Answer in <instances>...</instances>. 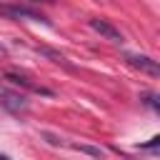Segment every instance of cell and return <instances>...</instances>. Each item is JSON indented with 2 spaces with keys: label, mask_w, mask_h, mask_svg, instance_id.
<instances>
[{
  "label": "cell",
  "mask_w": 160,
  "mask_h": 160,
  "mask_svg": "<svg viewBox=\"0 0 160 160\" xmlns=\"http://www.w3.org/2000/svg\"><path fill=\"white\" fill-rule=\"evenodd\" d=\"M42 52H45V55H48V58H52V62H60V65H68V62H65V58H62V55H58V52H52V50H42Z\"/></svg>",
  "instance_id": "obj_7"
},
{
  "label": "cell",
  "mask_w": 160,
  "mask_h": 160,
  "mask_svg": "<svg viewBox=\"0 0 160 160\" xmlns=\"http://www.w3.org/2000/svg\"><path fill=\"white\" fill-rule=\"evenodd\" d=\"M25 2H50V0H25Z\"/></svg>",
  "instance_id": "obj_9"
},
{
  "label": "cell",
  "mask_w": 160,
  "mask_h": 160,
  "mask_svg": "<svg viewBox=\"0 0 160 160\" xmlns=\"http://www.w3.org/2000/svg\"><path fill=\"white\" fill-rule=\"evenodd\" d=\"M5 80L8 82H12V85H18V88H25V90H32V92H40V95H52V90H48V88H40V85H35L32 80H28L25 75H20V72H5Z\"/></svg>",
  "instance_id": "obj_5"
},
{
  "label": "cell",
  "mask_w": 160,
  "mask_h": 160,
  "mask_svg": "<svg viewBox=\"0 0 160 160\" xmlns=\"http://www.w3.org/2000/svg\"><path fill=\"white\" fill-rule=\"evenodd\" d=\"M0 18H10V20H42L45 15L28 8V5H15V2H0Z\"/></svg>",
  "instance_id": "obj_1"
},
{
  "label": "cell",
  "mask_w": 160,
  "mask_h": 160,
  "mask_svg": "<svg viewBox=\"0 0 160 160\" xmlns=\"http://www.w3.org/2000/svg\"><path fill=\"white\" fill-rule=\"evenodd\" d=\"M90 28H92L98 35H102L105 40H110V42H122V32H120L110 20H105V18H92V20H90Z\"/></svg>",
  "instance_id": "obj_4"
},
{
  "label": "cell",
  "mask_w": 160,
  "mask_h": 160,
  "mask_svg": "<svg viewBox=\"0 0 160 160\" xmlns=\"http://www.w3.org/2000/svg\"><path fill=\"white\" fill-rule=\"evenodd\" d=\"M125 60L132 65V68H138L140 72H145V75H150V78H158L160 75V65H158V60H152V58H148V55H138V52H125Z\"/></svg>",
  "instance_id": "obj_2"
},
{
  "label": "cell",
  "mask_w": 160,
  "mask_h": 160,
  "mask_svg": "<svg viewBox=\"0 0 160 160\" xmlns=\"http://www.w3.org/2000/svg\"><path fill=\"white\" fill-rule=\"evenodd\" d=\"M42 138H45L50 145H62V140H60L58 135H52V132H42Z\"/></svg>",
  "instance_id": "obj_8"
},
{
  "label": "cell",
  "mask_w": 160,
  "mask_h": 160,
  "mask_svg": "<svg viewBox=\"0 0 160 160\" xmlns=\"http://www.w3.org/2000/svg\"><path fill=\"white\" fill-rule=\"evenodd\" d=\"M75 150H80V152H88V155H92V158H102V150L100 148H90V145H72Z\"/></svg>",
  "instance_id": "obj_6"
},
{
  "label": "cell",
  "mask_w": 160,
  "mask_h": 160,
  "mask_svg": "<svg viewBox=\"0 0 160 160\" xmlns=\"http://www.w3.org/2000/svg\"><path fill=\"white\" fill-rule=\"evenodd\" d=\"M0 102H2V108L5 110H10L12 115H25L28 112V100H25V95H20V92H10V90H2L0 92Z\"/></svg>",
  "instance_id": "obj_3"
}]
</instances>
